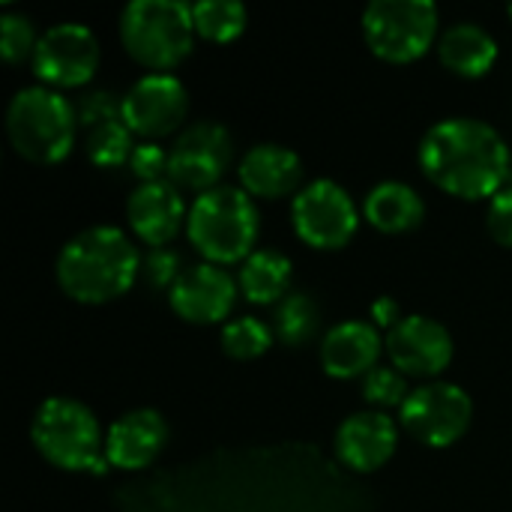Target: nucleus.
<instances>
[{
    "label": "nucleus",
    "mask_w": 512,
    "mask_h": 512,
    "mask_svg": "<svg viewBox=\"0 0 512 512\" xmlns=\"http://www.w3.org/2000/svg\"><path fill=\"white\" fill-rule=\"evenodd\" d=\"M36 27L24 12L3 9L0 12V54L6 63H21L24 57H33L36 51Z\"/></svg>",
    "instance_id": "obj_28"
},
{
    "label": "nucleus",
    "mask_w": 512,
    "mask_h": 512,
    "mask_svg": "<svg viewBox=\"0 0 512 512\" xmlns=\"http://www.w3.org/2000/svg\"><path fill=\"white\" fill-rule=\"evenodd\" d=\"M132 129L126 126L123 117H114V120H105L93 129H87V141H84V150L90 156L93 165L99 168H117L123 162L132 159Z\"/></svg>",
    "instance_id": "obj_24"
},
{
    "label": "nucleus",
    "mask_w": 512,
    "mask_h": 512,
    "mask_svg": "<svg viewBox=\"0 0 512 512\" xmlns=\"http://www.w3.org/2000/svg\"><path fill=\"white\" fill-rule=\"evenodd\" d=\"M189 111L186 84L171 72H147L123 93V120L144 138L174 132Z\"/></svg>",
    "instance_id": "obj_12"
},
{
    "label": "nucleus",
    "mask_w": 512,
    "mask_h": 512,
    "mask_svg": "<svg viewBox=\"0 0 512 512\" xmlns=\"http://www.w3.org/2000/svg\"><path fill=\"white\" fill-rule=\"evenodd\" d=\"M234 162V138L216 120H198L186 126L168 150V177L174 186L213 189Z\"/></svg>",
    "instance_id": "obj_10"
},
{
    "label": "nucleus",
    "mask_w": 512,
    "mask_h": 512,
    "mask_svg": "<svg viewBox=\"0 0 512 512\" xmlns=\"http://www.w3.org/2000/svg\"><path fill=\"white\" fill-rule=\"evenodd\" d=\"M186 234L210 264L246 261L258 240V207L246 189L213 186L192 201Z\"/></svg>",
    "instance_id": "obj_3"
},
{
    "label": "nucleus",
    "mask_w": 512,
    "mask_h": 512,
    "mask_svg": "<svg viewBox=\"0 0 512 512\" xmlns=\"http://www.w3.org/2000/svg\"><path fill=\"white\" fill-rule=\"evenodd\" d=\"M186 204L183 195L171 180L156 183H138L126 201V219L138 240H144L150 249L168 246V240L177 237V231L186 225Z\"/></svg>",
    "instance_id": "obj_16"
},
{
    "label": "nucleus",
    "mask_w": 512,
    "mask_h": 512,
    "mask_svg": "<svg viewBox=\"0 0 512 512\" xmlns=\"http://www.w3.org/2000/svg\"><path fill=\"white\" fill-rule=\"evenodd\" d=\"M384 348L393 366L414 378H432L453 360L450 330L429 315H405L393 330H387Z\"/></svg>",
    "instance_id": "obj_13"
},
{
    "label": "nucleus",
    "mask_w": 512,
    "mask_h": 512,
    "mask_svg": "<svg viewBox=\"0 0 512 512\" xmlns=\"http://www.w3.org/2000/svg\"><path fill=\"white\" fill-rule=\"evenodd\" d=\"M291 219L303 243L315 249H339L354 237L360 213L342 183L318 177L294 195Z\"/></svg>",
    "instance_id": "obj_9"
},
{
    "label": "nucleus",
    "mask_w": 512,
    "mask_h": 512,
    "mask_svg": "<svg viewBox=\"0 0 512 512\" xmlns=\"http://www.w3.org/2000/svg\"><path fill=\"white\" fill-rule=\"evenodd\" d=\"M54 270L69 297L81 303H105L135 285L141 255L117 225H90L63 243Z\"/></svg>",
    "instance_id": "obj_2"
},
{
    "label": "nucleus",
    "mask_w": 512,
    "mask_h": 512,
    "mask_svg": "<svg viewBox=\"0 0 512 512\" xmlns=\"http://www.w3.org/2000/svg\"><path fill=\"white\" fill-rule=\"evenodd\" d=\"M438 54H441V63L447 69H453L456 75L480 78L495 66L498 42L483 24L459 21V24H450L444 30V36L438 42Z\"/></svg>",
    "instance_id": "obj_20"
},
{
    "label": "nucleus",
    "mask_w": 512,
    "mask_h": 512,
    "mask_svg": "<svg viewBox=\"0 0 512 512\" xmlns=\"http://www.w3.org/2000/svg\"><path fill=\"white\" fill-rule=\"evenodd\" d=\"M237 285L252 303H279L285 294H291V258L279 249H255L240 264Z\"/></svg>",
    "instance_id": "obj_22"
},
{
    "label": "nucleus",
    "mask_w": 512,
    "mask_h": 512,
    "mask_svg": "<svg viewBox=\"0 0 512 512\" xmlns=\"http://www.w3.org/2000/svg\"><path fill=\"white\" fill-rule=\"evenodd\" d=\"M171 309L192 324H213L228 318L237 300V279L210 261L192 264L180 273L174 288L168 291Z\"/></svg>",
    "instance_id": "obj_14"
},
{
    "label": "nucleus",
    "mask_w": 512,
    "mask_h": 512,
    "mask_svg": "<svg viewBox=\"0 0 512 512\" xmlns=\"http://www.w3.org/2000/svg\"><path fill=\"white\" fill-rule=\"evenodd\" d=\"M183 270H186V267L180 264V255H177L174 249L156 246V249H150V252L141 258V273H138V279H141L147 288H153V291H171Z\"/></svg>",
    "instance_id": "obj_29"
},
{
    "label": "nucleus",
    "mask_w": 512,
    "mask_h": 512,
    "mask_svg": "<svg viewBox=\"0 0 512 512\" xmlns=\"http://www.w3.org/2000/svg\"><path fill=\"white\" fill-rule=\"evenodd\" d=\"M360 387H363V399L369 405H378V411L381 408H402L405 399L411 396L405 375L396 366H381V363L363 375Z\"/></svg>",
    "instance_id": "obj_27"
},
{
    "label": "nucleus",
    "mask_w": 512,
    "mask_h": 512,
    "mask_svg": "<svg viewBox=\"0 0 512 512\" xmlns=\"http://www.w3.org/2000/svg\"><path fill=\"white\" fill-rule=\"evenodd\" d=\"M384 339L375 324L348 318L327 330L321 339V363L333 378H360L381 360Z\"/></svg>",
    "instance_id": "obj_18"
},
{
    "label": "nucleus",
    "mask_w": 512,
    "mask_h": 512,
    "mask_svg": "<svg viewBox=\"0 0 512 512\" xmlns=\"http://www.w3.org/2000/svg\"><path fill=\"white\" fill-rule=\"evenodd\" d=\"M402 318H405V315H402V306H399L393 297H378V300L372 303V324H375V327L393 330Z\"/></svg>",
    "instance_id": "obj_33"
},
{
    "label": "nucleus",
    "mask_w": 512,
    "mask_h": 512,
    "mask_svg": "<svg viewBox=\"0 0 512 512\" xmlns=\"http://www.w3.org/2000/svg\"><path fill=\"white\" fill-rule=\"evenodd\" d=\"M399 420L417 441L429 447H450L468 432L474 402L468 390L453 381H429L411 390L399 408Z\"/></svg>",
    "instance_id": "obj_8"
},
{
    "label": "nucleus",
    "mask_w": 512,
    "mask_h": 512,
    "mask_svg": "<svg viewBox=\"0 0 512 512\" xmlns=\"http://www.w3.org/2000/svg\"><path fill=\"white\" fill-rule=\"evenodd\" d=\"M489 231L498 243L512 246V183H507L504 189H498L489 198Z\"/></svg>",
    "instance_id": "obj_32"
},
{
    "label": "nucleus",
    "mask_w": 512,
    "mask_h": 512,
    "mask_svg": "<svg viewBox=\"0 0 512 512\" xmlns=\"http://www.w3.org/2000/svg\"><path fill=\"white\" fill-rule=\"evenodd\" d=\"M30 438L36 450L66 471H105V441L96 414L66 396H51L36 408Z\"/></svg>",
    "instance_id": "obj_6"
},
{
    "label": "nucleus",
    "mask_w": 512,
    "mask_h": 512,
    "mask_svg": "<svg viewBox=\"0 0 512 512\" xmlns=\"http://www.w3.org/2000/svg\"><path fill=\"white\" fill-rule=\"evenodd\" d=\"M120 39L138 63L168 72L192 51V6L183 0H129L120 12Z\"/></svg>",
    "instance_id": "obj_5"
},
{
    "label": "nucleus",
    "mask_w": 512,
    "mask_h": 512,
    "mask_svg": "<svg viewBox=\"0 0 512 512\" xmlns=\"http://www.w3.org/2000/svg\"><path fill=\"white\" fill-rule=\"evenodd\" d=\"M363 216L384 234H402L423 222L426 204L420 192L402 180L375 183L363 201Z\"/></svg>",
    "instance_id": "obj_21"
},
{
    "label": "nucleus",
    "mask_w": 512,
    "mask_h": 512,
    "mask_svg": "<svg viewBox=\"0 0 512 512\" xmlns=\"http://www.w3.org/2000/svg\"><path fill=\"white\" fill-rule=\"evenodd\" d=\"M426 177L459 198H492L510 183V147L504 135L477 117H444L420 141Z\"/></svg>",
    "instance_id": "obj_1"
},
{
    "label": "nucleus",
    "mask_w": 512,
    "mask_h": 512,
    "mask_svg": "<svg viewBox=\"0 0 512 512\" xmlns=\"http://www.w3.org/2000/svg\"><path fill=\"white\" fill-rule=\"evenodd\" d=\"M333 447H336L339 462L348 465L351 471H357V474L378 471L381 465L390 462V456L399 447L396 420L378 408L354 411L339 423Z\"/></svg>",
    "instance_id": "obj_15"
},
{
    "label": "nucleus",
    "mask_w": 512,
    "mask_h": 512,
    "mask_svg": "<svg viewBox=\"0 0 512 512\" xmlns=\"http://www.w3.org/2000/svg\"><path fill=\"white\" fill-rule=\"evenodd\" d=\"M507 12H510V18H512V3H510V6H507Z\"/></svg>",
    "instance_id": "obj_34"
},
{
    "label": "nucleus",
    "mask_w": 512,
    "mask_h": 512,
    "mask_svg": "<svg viewBox=\"0 0 512 512\" xmlns=\"http://www.w3.org/2000/svg\"><path fill=\"white\" fill-rule=\"evenodd\" d=\"M129 165L141 183H156V180H162V174H168V150L159 147L156 141H141V144H135Z\"/></svg>",
    "instance_id": "obj_31"
},
{
    "label": "nucleus",
    "mask_w": 512,
    "mask_h": 512,
    "mask_svg": "<svg viewBox=\"0 0 512 512\" xmlns=\"http://www.w3.org/2000/svg\"><path fill=\"white\" fill-rule=\"evenodd\" d=\"M99 66L96 33L81 21H57L39 33L33 51V72L48 87H75L93 78Z\"/></svg>",
    "instance_id": "obj_11"
},
{
    "label": "nucleus",
    "mask_w": 512,
    "mask_h": 512,
    "mask_svg": "<svg viewBox=\"0 0 512 512\" xmlns=\"http://www.w3.org/2000/svg\"><path fill=\"white\" fill-rule=\"evenodd\" d=\"M240 183L249 195L258 198H282V195H297L303 186V162L300 156L276 141L252 144L240 156Z\"/></svg>",
    "instance_id": "obj_19"
},
{
    "label": "nucleus",
    "mask_w": 512,
    "mask_h": 512,
    "mask_svg": "<svg viewBox=\"0 0 512 512\" xmlns=\"http://www.w3.org/2000/svg\"><path fill=\"white\" fill-rule=\"evenodd\" d=\"M222 351L234 360H255L261 357L270 345H273V327L264 324L261 318H252V315H240V318H231L225 327H222Z\"/></svg>",
    "instance_id": "obj_26"
},
{
    "label": "nucleus",
    "mask_w": 512,
    "mask_h": 512,
    "mask_svg": "<svg viewBox=\"0 0 512 512\" xmlns=\"http://www.w3.org/2000/svg\"><path fill=\"white\" fill-rule=\"evenodd\" d=\"M318 303L303 294V291H291L285 294L276 309H273V336L285 345H306L315 333H318Z\"/></svg>",
    "instance_id": "obj_23"
},
{
    "label": "nucleus",
    "mask_w": 512,
    "mask_h": 512,
    "mask_svg": "<svg viewBox=\"0 0 512 512\" xmlns=\"http://www.w3.org/2000/svg\"><path fill=\"white\" fill-rule=\"evenodd\" d=\"M438 33V6L432 0H372L363 9V36L369 48L390 60L408 63L426 54Z\"/></svg>",
    "instance_id": "obj_7"
},
{
    "label": "nucleus",
    "mask_w": 512,
    "mask_h": 512,
    "mask_svg": "<svg viewBox=\"0 0 512 512\" xmlns=\"http://www.w3.org/2000/svg\"><path fill=\"white\" fill-rule=\"evenodd\" d=\"M168 444V423L156 408H135L105 432V459L114 468H147Z\"/></svg>",
    "instance_id": "obj_17"
},
{
    "label": "nucleus",
    "mask_w": 512,
    "mask_h": 512,
    "mask_svg": "<svg viewBox=\"0 0 512 512\" xmlns=\"http://www.w3.org/2000/svg\"><path fill=\"white\" fill-rule=\"evenodd\" d=\"M246 6L240 0H198L192 3V21L195 30L207 39L228 42L243 33L246 27Z\"/></svg>",
    "instance_id": "obj_25"
},
{
    "label": "nucleus",
    "mask_w": 512,
    "mask_h": 512,
    "mask_svg": "<svg viewBox=\"0 0 512 512\" xmlns=\"http://www.w3.org/2000/svg\"><path fill=\"white\" fill-rule=\"evenodd\" d=\"M75 114H78V123L84 129H93L105 120H114V117H123V99L105 87H96V90H87L78 105H75Z\"/></svg>",
    "instance_id": "obj_30"
},
{
    "label": "nucleus",
    "mask_w": 512,
    "mask_h": 512,
    "mask_svg": "<svg viewBox=\"0 0 512 512\" xmlns=\"http://www.w3.org/2000/svg\"><path fill=\"white\" fill-rule=\"evenodd\" d=\"M78 114L75 105L48 84L21 87L6 108V132L12 147L39 165H51L69 156L75 144Z\"/></svg>",
    "instance_id": "obj_4"
}]
</instances>
